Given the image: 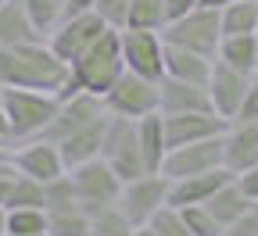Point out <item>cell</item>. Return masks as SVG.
<instances>
[{
	"instance_id": "cell-1",
	"label": "cell",
	"mask_w": 258,
	"mask_h": 236,
	"mask_svg": "<svg viewBox=\"0 0 258 236\" xmlns=\"http://www.w3.org/2000/svg\"><path fill=\"white\" fill-rule=\"evenodd\" d=\"M64 83H69V64L47 47V40L0 47V86L61 93Z\"/></svg>"
},
{
	"instance_id": "cell-2",
	"label": "cell",
	"mask_w": 258,
	"mask_h": 236,
	"mask_svg": "<svg viewBox=\"0 0 258 236\" xmlns=\"http://www.w3.org/2000/svg\"><path fill=\"white\" fill-rule=\"evenodd\" d=\"M125 72V61H122V40H118V29H104L72 64H69V83L57 97H69V93H97L104 97L111 90V83Z\"/></svg>"
},
{
	"instance_id": "cell-3",
	"label": "cell",
	"mask_w": 258,
	"mask_h": 236,
	"mask_svg": "<svg viewBox=\"0 0 258 236\" xmlns=\"http://www.w3.org/2000/svg\"><path fill=\"white\" fill-rule=\"evenodd\" d=\"M0 108H4V118H8V140L22 143V140L40 136V132L50 125V118L57 111V93L4 86V93H0Z\"/></svg>"
},
{
	"instance_id": "cell-4",
	"label": "cell",
	"mask_w": 258,
	"mask_h": 236,
	"mask_svg": "<svg viewBox=\"0 0 258 236\" xmlns=\"http://www.w3.org/2000/svg\"><path fill=\"white\" fill-rule=\"evenodd\" d=\"M161 40L172 43V47H186V50H198L215 57L219 43H222V22L215 8H194L179 18H172L165 29H161Z\"/></svg>"
},
{
	"instance_id": "cell-5",
	"label": "cell",
	"mask_w": 258,
	"mask_h": 236,
	"mask_svg": "<svg viewBox=\"0 0 258 236\" xmlns=\"http://www.w3.org/2000/svg\"><path fill=\"white\" fill-rule=\"evenodd\" d=\"M69 176H72V183H76V197H79V204H83L86 215L118 204L122 179L115 176V168H111L104 158H93V161H83V165L69 168Z\"/></svg>"
},
{
	"instance_id": "cell-6",
	"label": "cell",
	"mask_w": 258,
	"mask_h": 236,
	"mask_svg": "<svg viewBox=\"0 0 258 236\" xmlns=\"http://www.w3.org/2000/svg\"><path fill=\"white\" fill-rule=\"evenodd\" d=\"M169 176L165 172H144L137 179L122 183V193H118V208L122 215L133 222V225H147L154 218V211H161L169 204Z\"/></svg>"
},
{
	"instance_id": "cell-7",
	"label": "cell",
	"mask_w": 258,
	"mask_h": 236,
	"mask_svg": "<svg viewBox=\"0 0 258 236\" xmlns=\"http://www.w3.org/2000/svg\"><path fill=\"white\" fill-rule=\"evenodd\" d=\"M108 115H111V111H108ZM101 158L115 168V176H118L122 183L144 176V172H147V161H144V150H140V140H137V122L111 115V125H108Z\"/></svg>"
},
{
	"instance_id": "cell-8",
	"label": "cell",
	"mask_w": 258,
	"mask_h": 236,
	"mask_svg": "<svg viewBox=\"0 0 258 236\" xmlns=\"http://www.w3.org/2000/svg\"><path fill=\"white\" fill-rule=\"evenodd\" d=\"M122 61L125 72H137L151 83L165 79V40L154 29H122Z\"/></svg>"
},
{
	"instance_id": "cell-9",
	"label": "cell",
	"mask_w": 258,
	"mask_h": 236,
	"mask_svg": "<svg viewBox=\"0 0 258 236\" xmlns=\"http://www.w3.org/2000/svg\"><path fill=\"white\" fill-rule=\"evenodd\" d=\"M104 108L118 118H129V122L154 115L158 111V83H151L137 72H122L111 83V90L104 93Z\"/></svg>"
},
{
	"instance_id": "cell-10",
	"label": "cell",
	"mask_w": 258,
	"mask_h": 236,
	"mask_svg": "<svg viewBox=\"0 0 258 236\" xmlns=\"http://www.w3.org/2000/svg\"><path fill=\"white\" fill-rule=\"evenodd\" d=\"M108 25L97 18V11H83V15H61V22L47 32V47L64 61L72 64L97 36H101Z\"/></svg>"
},
{
	"instance_id": "cell-11",
	"label": "cell",
	"mask_w": 258,
	"mask_h": 236,
	"mask_svg": "<svg viewBox=\"0 0 258 236\" xmlns=\"http://www.w3.org/2000/svg\"><path fill=\"white\" fill-rule=\"evenodd\" d=\"M104 111H108V108H104V97L86 93V90L69 93V97H57V111H54L50 125L40 132V136H43V140H50V143H61L64 136H72L76 129L90 125L93 118H101Z\"/></svg>"
},
{
	"instance_id": "cell-12",
	"label": "cell",
	"mask_w": 258,
	"mask_h": 236,
	"mask_svg": "<svg viewBox=\"0 0 258 236\" xmlns=\"http://www.w3.org/2000/svg\"><path fill=\"white\" fill-rule=\"evenodd\" d=\"M11 165H15V172L32 176L40 183H50L54 176L69 172V165H64V158H61V147L50 143V140H43V136L11 143Z\"/></svg>"
},
{
	"instance_id": "cell-13",
	"label": "cell",
	"mask_w": 258,
	"mask_h": 236,
	"mask_svg": "<svg viewBox=\"0 0 258 236\" xmlns=\"http://www.w3.org/2000/svg\"><path fill=\"white\" fill-rule=\"evenodd\" d=\"M247 83L251 75L230 68L226 61H212V75H208V100H212V111L226 122H233L240 115V104H244V93H247Z\"/></svg>"
},
{
	"instance_id": "cell-14",
	"label": "cell",
	"mask_w": 258,
	"mask_h": 236,
	"mask_svg": "<svg viewBox=\"0 0 258 236\" xmlns=\"http://www.w3.org/2000/svg\"><path fill=\"white\" fill-rule=\"evenodd\" d=\"M212 168H222V136L172 147V150L165 154V165H161V172H165L169 179H183V176L212 172Z\"/></svg>"
},
{
	"instance_id": "cell-15",
	"label": "cell",
	"mask_w": 258,
	"mask_h": 236,
	"mask_svg": "<svg viewBox=\"0 0 258 236\" xmlns=\"http://www.w3.org/2000/svg\"><path fill=\"white\" fill-rule=\"evenodd\" d=\"M165 118V136H169V150L183 147V143H198V140H212L226 132V118H219L215 111H186V115H161Z\"/></svg>"
},
{
	"instance_id": "cell-16",
	"label": "cell",
	"mask_w": 258,
	"mask_h": 236,
	"mask_svg": "<svg viewBox=\"0 0 258 236\" xmlns=\"http://www.w3.org/2000/svg\"><path fill=\"white\" fill-rule=\"evenodd\" d=\"M222 165L233 176L247 172L251 165H258V122L233 118L222 132Z\"/></svg>"
},
{
	"instance_id": "cell-17",
	"label": "cell",
	"mask_w": 258,
	"mask_h": 236,
	"mask_svg": "<svg viewBox=\"0 0 258 236\" xmlns=\"http://www.w3.org/2000/svg\"><path fill=\"white\" fill-rule=\"evenodd\" d=\"M158 111L161 115H186V111H212L208 86L165 75L158 83Z\"/></svg>"
},
{
	"instance_id": "cell-18",
	"label": "cell",
	"mask_w": 258,
	"mask_h": 236,
	"mask_svg": "<svg viewBox=\"0 0 258 236\" xmlns=\"http://www.w3.org/2000/svg\"><path fill=\"white\" fill-rule=\"evenodd\" d=\"M230 179H237L230 168H212V172H198V176H183V179H169L172 186H169V204L172 208H186V204H205V200L219 190V186H226Z\"/></svg>"
},
{
	"instance_id": "cell-19",
	"label": "cell",
	"mask_w": 258,
	"mask_h": 236,
	"mask_svg": "<svg viewBox=\"0 0 258 236\" xmlns=\"http://www.w3.org/2000/svg\"><path fill=\"white\" fill-rule=\"evenodd\" d=\"M108 125H111V115L104 111L101 118H93L90 125L76 129L72 136H64V140L57 143V147H61L64 165H69V168H76V165H83V161L101 158V150H104V136H108Z\"/></svg>"
},
{
	"instance_id": "cell-20",
	"label": "cell",
	"mask_w": 258,
	"mask_h": 236,
	"mask_svg": "<svg viewBox=\"0 0 258 236\" xmlns=\"http://www.w3.org/2000/svg\"><path fill=\"white\" fill-rule=\"evenodd\" d=\"M36 40H47V36L32 25L29 11L22 8V0H4L0 4V47L36 43Z\"/></svg>"
},
{
	"instance_id": "cell-21",
	"label": "cell",
	"mask_w": 258,
	"mask_h": 236,
	"mask_svg": "<svg viewBox=\"0 0 258 236\" xmlns=\"http://www.w3.org/2000/svg\"><path fill=\"white\" fill-rule=\"evenodd\" d=\"M212 61H215V57H208V54H198V50H186V47L165 43V75H172V79H186V83H201V86H208Z\"/></svg>"
},
{
	"instance_id": "cell-22",
	"label": "cell",
	"mask_w": 258,
	"mask_h": 236,
	"mask_svg": "<svg viewBox=\"0 0 258 236\" xmlns=\"http://www.w3.org/2000/svg\"><path fill=\"white\" fill-rule=\"evenodd\" d=\"M137 140H140V150H144V161H147V172H161L165 154H169V136H165L161 111L137 118Z\"/></svg>"
},
{
	"instance_id": "cell-23",
	"label": "cell",
	"mask_w": 258,
	"mask_h": 236,
	"mask_svg": "<svg viewBox=\"0 0 258 236\" xmlns=\"http://www.w3.org/2000/svg\"><path fill=\"white\" fill-rule=\"evenodd\" d=\"M205 208L222 222V229H230L247 208H251V200H247V193L237 186V179H230V183H226V186H219L208 200H205Z\"/></svg>"
},
{
	"instance_id": "cell-24",
	"label": "cell",
	"mask_w": 258,
	"mask_h": 236,
	"mask_svg": "<svg viewBox=\"0 0 258 236\" xmlns=\"http://www.w3.org/2000/svg\"><path fill=\"white\" fill-rule=\"evenodd\" d=\"M215 57L226 61L230 68L244 72V75L258 72V43H254V32H251V36H222Z\"/></svg>"
},
{
	"instance_id": "cell-25",
	"label": "cell",
	"mask_w": 258,
	"mask_h": 236,
	"mask_svg": "<svg viewBox=\"0 0 258 236\" xmlns=\"http://www.w3.org/2000/svg\"><path fill=\"white\" fill-rule=\"evenodd\" d=\"M222 36H251L258 29V0H233L219 11Z\"/></svg>"
},
{
	"instance_id": "cell-26",
	"label": "cell",
	"mask_w": 258,
	"mask_h": 236,
	"mask_svg": "<svg viewBox=\"0 0 258 236\" xmlns=\"http://www.w3.org/2000/svg\"><path fill=\"white\" fill-rule=\"evenodd\" d=\"M165 22H169L165 0H129V22H125V29H154V32H161Z\"/></svg>"
},
{
	"instance_id": "cell-27",
	"label": "cell",
	"mask_w": 258,
	"mask_h": 236,
	"mask_svg": "<svg viewBox=\"0 0 258 236\" xmlns=\"http://www.w3.org/2000/svg\"><path fill=\"white\" fill-rule=\"evenodd\" d=\"M43 200H47V186H43L40 179L15 172L11 193H8V204H4V208H43Z\"/></svg>"
},
{
	"instance_id": "cell-28",
	"label": "cell",
	"mask_w": 258,
	"mask_h": 236,
	"mask_svg": "<svg viewBox=\"0 0 258 236\" xmlns=\"http://www.w3.org/2000/svg\"><path fill=\"white\" fill-rule=\"evenodd\" d=\"M133 229H137V225L122 215L118 204L101 208V211L90 215V236H133Z\"/></svg>"
},
{
	"instance_id": "cell-29",
	"label": "cell",
	"mask_w": 258,
	"mask_h": 236,
	"mask_svg": "<svg viewBox=\"0 0 258 236\" xmlns=\"http://www.w3.org/2000/svg\"><path fill=\"white\" fill-rule=\"evenodd\" d=\"M47 236H90V215L83 208L50 211L47 215Z\"/></svg>"
},
{
	"instance_id": "cell-30",
	"label": "cell",
	"mask_w": 258,
	"mask_h": 236,
	"mask_svg": "<svg viewBox=\"0 0 258 236\" xmlns=\"http://www.w3.org/2000/svg\"><path fill=\"white\" fill-rule=\"evenodd\" d=\"M43 186H47V200H43L47 215H50V211L83 208V204H79V197H76V183H72V176H69V172L54 176V179H50V183H43Z\"/></svg>"
},
{
	"instance_id": "cell-31",
	"label": "cell",
	"mask_w": 258,
	"mask_h": 236,
	"mask_svg": "<svg viewBox=\"0 0 258 236\" xmlns=\"http://www.w3.org/2000/svg\"><path fill=\"white\" fill-rule=\"evenodd\" d=\"M4 211H8V232L15 236L47 232V208H4Z\"/></svg>"
},
{
	"instance_id": "cell-32",
	"label": "cell",
	"mask_w": 258,
	"mask_h": 236,
	"mask_svg": "<svg viewBox=\"0 0 258 236\" xmlns=\"http://www.w3.org/2000/svg\"><path fill=\"white\" fill-rule=\"evenodd\" d=\"M22 8L29 11L32 25H36L43 36L61 22V8H64V0H22Z\"/></svg>"
},
{
	"instance_id": "cell-33",
	"label": "cell",
	"mask_w": 258,
	"mask_h": 236,
	"mask_svg": "<svg viewBox=\"0 0 258 236\" xmlns=\"http://www.w3.org/2000/svg\"><path fill=\"white\" fill-rule=\"evenodd\" d=\"M179 211H183V218H186V225H190L194 236H226L222 222H219L205 204H186V208H179Z\"/></svg>"
},
{
	"instance_id": "cell-34",
	"label": "cell",
	"mask_w": 258,
	"mask_h": 236,
	"mask_svg": "<svg viewBox=\"0 0 258 236\" xmlns=\"http://www.w3.org/2000/svg\"><path fill=\"white\" fill-rule=\"evenodd\" d=\"M147 225H151L154 236H194L190 225H186V218H183V211L172 208V204H165L161 211H154V218Z\"/></svg>"
},
{
	"instance_id": "cell-35",
	"label": "cell",
	"mask_w": 258,
	"mask_h": 236,
	"mask_svg": "<svg viewBox=\"0 0 258 236\" xmlns=\"http://www.w3.org/2000/svg\"><path fill=\"white\" fill-rule=\"evenodd\" d=\"M93 11H97V18H101L108 29H125V22H129V0H97L93 4Z\"/></svg>"
},
{
	"instance_id": "cell-36",
	"label": "cell",
	"mask_w": 258,
	"mask_h": 236,
	"mask_svg": "<svg viewBox=\"0 0 258 236\" xmlns=\"http://www.w3.org/2000/svg\"><path fill=\"white\" fill-rule=\"evenodd\" d=\"M226 236H258V200H251V208L226 229Z\"/></svg>"
},
{
	"instance_id": "cell-37",
	"label": "cell",
	"mask_w": 258,
	"mask_h": 236,
	"mask_svg": "<svg viewBox=\"0 0 258 236\" xmlns=\"http://www.w3.org/2000/svg\"><path fill=\"white\" fill-rule=\"evenodd\" d=\"M244 122H258V72H251V83H247V93H244V104H240V115Z\"/></svg>"
},
{
	"instance_id": "cell-38",
	"label": "cell",
	"mask_w": 258,
	"mask_h": 236,
	"mask_svg": "<svg viewBox=\"0 0 258 236\" xmlns=\"http://www.w3.org/2000/svg\"><path fill=\"white\" fill-rule=\"evenodd\" d=\"M237 186L247 193V200H258V165H251L247 172L237 176Z\"/></svg>"
},
{
	"instance_id": "cell-39",
	"label": "cell",
	"mask_w": 258,
	"mask_h": 236,
	"mask_svg": "<svg viewBox=\"0 0 258 236\" xmlns=\"http://www.w3.org/2000/svg\"><path fill=\"white\" fill-rule=\"evenodd\" d=\"M194 8H201V0H165V15H169V22L179 18V15H186V11H194ZM169 22H165V25H169Z\"/></svg>"
},
{
	"instance_id": "cell-40",
	"label": "cell",
	"mask_w": 258,
	"mask_h": 236,
	"mask_svg": "<svg viewBox=\"0 0 258 236\" xmlns=\"http://www.w3.org/2000/svg\"><path fill=\"white\" fill-rule=\"evenodd\" d=\"M11 179H15V165L0 168V208L8 204V193H11Z\"/></svg>"
},
{
	"instance_id": "cell-41",
	"label": "cell",
	"mask_w": 258,
	"mask_h": 236,
	"mask_svg": "<svg viewBox=\"0 0 258 236\" xmlns=\"http://www.w3.org/2000/svg\"><path fill=\"white\" fill-rule=\"evenodd\" d=\"M93 4L97 0H64L61 15H83V11H93Z\"/></svg>"
},
{
	"instance_id": "cell-42",
	"label": "cell",
	"mask_w": 258,
	"mask_h": 236,
	"mask_svg": "<svg viewBox=\"0 0 258 236\" xmlns=\"http://www.w3.org/2000/svg\"><path fill=\"white\" fill-rule=\"evenodd\" d=\"M4 165H11V143L0 140V168H4Z\"/></svg>"
},
{
	"instance_id": "cell-43",
	"label": "cell",
	"mask_w": 258,
	"mask_h": 236,
	"mask_svg": "<svg viewBox=\"0 0 258 236\" xmlns=\"http://www.w3.org/2000/svg\"><path fill=\"white\" fill-rule=\"evenodd\" d=\"M226 4H233V0H201V8H215V11H222Z\"/></svg>"
},
{
	"instance_id": "cell-44",
	"label": "cell",
	"mask_w": 258,
	"mask_h": 236,
	"mask_svg": "<svg viewBox=\"0 0 258 236\" xmlns=\"http://www.w3.org/2000/svg\"><path fill=\"white\" fill-rule=\"evenodd\" d=\"M0 140H8V118H4V108H0Z\"/></svg>"
},
{
	"instance_id": "cell-45",
	"label": "cell",
	"mask_w": 258,
	"mask_h": 236,
	"mask_svg": "<svg viewBox=\"0 0 258 236\" xmlns=\"http://www.w3.org/2000/svg\"><path fill=\"white\" fill-rule=\"evenodd\" d=\"M4 232H8V211L0 208V236H4Z\"/></svg>"
},
{
	"instance_id": "cell-46",
	"label": "cell",
	"mask_w": 258,
	"mask_h": 236,
	"mask_svg": "<svg viewBox=\"0 0 258 236\" xmlns=\"http://www.w3.org/2000/svg\"><path fill=\"white\" fill-rule=\"evenodd\" d=\"M133 236H154V232H151V225H137V229H133Z\"/></svg>"
},
{
	"instance_id": "cell-47",
	"label": "cell",
	"mask_w": 258,
	"mask_h": 236,
	"mask_svg": "<svg viewBox=\"0 0 258 236\" xmlns=\"http://www.w3.org/2000/svg\"><path fill=\"white\" fill-rule=\"evenodd\" d=\"M4 236H15V232H4ZM36 236H47V232H36Z\"/></svg>"
},
{
	"instance_id": "cell-48",
	"label": "cell",
	"mask_w": 258,
	"mask_h": 236,
	"mask_svg": "<svg viewBox=\"0 0 258 236\" xmlns=\"http://www.w3.org/2000/svg\"><path fill=\"white\" fill-rule=\"evenodd\" d=\"M254 43H258V29H254Z\"/></svg>"
},
{
	"instance_id": "cell-49",
	"label": "cell",
	"mask_w": 258,
	"mask_h": 236,
	"mask_svg": "<svg viewBox=\"0 0 258 236\" xmlns=\"http://www.w3.org/2000/svg\"><path fill=\"white\" fill-rule=\"evenodd\" d=\"M0 93H4V86H0Z\"/></svg>"
},
{
	"instance_id": "cell-50",
	"label": "cell",
	"mask_w": 258,
	"mask_h": 236,
	"mask_svg": "<svg viewBox=\"0 0 258 236\" xmlns=\"http://www.w3.org/2000/svg\"><path fill=\"white\" fill-rule=\"evenodd\" d=\"M0 4H4V0H0Z\"/></svg>"
},
{
	"instance_id": "cell-51",
	"label": "cell",
	"mask_w": 258,
	"mask_h": 236,
	"mask_svg": "<svg viewBox=\"0 0 258 236\" xmlns=\"http://www.w3.org/2000/svg\"><path fill=\"white\" fill-rule=\"evenodd\" d=\"M8 143H11V140H8Z\"/></svg>"
}]
</instances>
